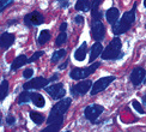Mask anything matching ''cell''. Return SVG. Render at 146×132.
Wrapping results in <instances>:
<instances>
[{
  "label": "cell",
  "mask_w": 146,
  "mask_h": 132,
  "mask_svg": "<svg viewBox=\"0 0 146 132\" xmlns=\"http://www.w3.org/2000/svg\"><path fill=\"white\" fill-rule=\"evenodd\" d=\"M71 99L70 97H65V99H61L56 105H54L52 111H50V114L49 117L47 119V123L48 125L50 124H60L62 125L64 123V114L68 111V108L71 106Z\"/></svg>",
  "instance_id": "1"
},
{
  "label": "cell",
  "mask_w": 146,
  "mask_h": 132,
  "mask_svg": "<svg viewBox=\"0 0 146 132\" xmlns=\"http://www.w3.org/2000/svg\"><path fill=\"white\" fill-rule=\"evenodd\" d=\"M135 21V5L131 11L126 12V13L121 17V19L117 21L115 24H113V33L115 35H121L128 31L131 29L132 24Z\"/></svg>",
  "instance_id": "2"
},
{
  "label": "cell",
  "mask_w": 146,
  "mask_h": 132,
  "mask_svg": "<svg viewBox=\"0 0 146 132\" xmlns=\"http://www.w3.org/2000/svg\"><path fill=\"white\" fill-rule=\"evenodd\" d=\"M121 47H122V43H121V40L119 37H114L109 45L106 47V49H103L102 52V59L104 60H117L120 58L123 57V53L121 52Z\"/></svg>",
  "instance_id": "3"
},
{
  "label": "cell",
  "mask_w": 146,
  "mask_h": 132,
  "mask_svg": "<svg viewBox=\"0 0 146 132\" xmlns=\"http://www.w3.org/2000/svg\"><path fill=\"white\" fill-rule=\"evenodd\" d=\"M101 66L100 63H94L92 65L86 66V67H77V69H73L70 73V77L74 81H80L84 79V78H88L90 75H92L94 72L98 69Z\"/></svg>",
  "instance_id": "4"
},
{
  "label": "cell",
  "mask_w": 146,
  "mask_h": 132,
  "mask_svg": "<svg viewBox=\"0 0 146 132\" xmlns=\"http://www.w3.org/2000/svg\"><path fill=\"white\" fill-rule=\"evenodd\" d=\"M104 111V107L101 106V105H90L88 107H85L84 109V115L88 120H90L92 124H96L97 123V119L101 114Z\"/></svg>",
  "instance_id": "5"
},
{
  "label": "cell",
  "mask_w": 146,
  "mask_h": 132,
  "mask_svg": "<svg viewBox=\"0 0 146 132\" xmlns=\"http://www.w3.org/2000/svg\"><path fill=\"white\" fill-rule=\"evenodd\" d=\"M24 23H25V25L29 28L41 25V24L44 23V16L40 13L38 11H33L24 17Z\"/></svg>",
  "instance_id": "6"
},
{
  "label": "cell",
  "mask_w": 146,
  "mask_h": 132,
  "mask_svg": "<svg viewBox=\"0 0 146 132\" xmlns=\"http://www.w3.org/2000/svg\"><path fill=\"white\" fill-rule=\"evenodd\" d=\"M115 81V77L114 76H108V77H102L100 78L98 81H96L95 84L91 88V95H96L103 90H106V88L109 87V84L113 83Z\"/></svg>",
  "instance_id": "7"
},
{
  "label": "cell",
  "mask_w": 146,
  "mask_h": 132,
  "mask_svg": "<svg viewBox=\"0 0 146 132\" xmlns=\"http://www.w3.org/2000/svg\"><path fill=\"white\" fill-rule=\"evenodd\" d=\"M46 91L53 100H61L66 94V90L62 83H56L53 84V85H49L48 88H46Z\"/></svg>",
  "instance_id": "8"
},
{
  "label": "cell",
  "mask_w": 146,
  "mask_h": 132,
  "mask_svg": "<svg viewBox=\"0 0 146 132\" xmlns=\"http://www.w3.org/2000/svg\"><path fill=\"white\" fill-rule=\"evenodd\" d=\"M91 36L95 41H102L106 36V28L101 21H94L91 25Z\"/></svg>",
  "instance_id": "9"
},
{
  "label": "cell",
  "mask_w": 146,
  "mask_h": 132,
  "mask_svg": "<svg viewBox=\"0 0 146 132\" xmlns=\"http://www.w3.org/2000/svg\"><path fill=\"white\" fill-rule=\"evenodd\" d=\"M92 88V83H91L90 79L86 81H82L79 82L76 85H72L71 87V94L73 96H79V95H85L89 90H91Z\"/></svg>",
  "instance_id": "10"
},
{
  "label": "cell",
  "mask_w": 146,
  "mask_h": 132,
  "mask_svg": "<svg viewBox=\"0 0 146 132\" xmlns=\"http://www.w3.org/2000/svg\"><path fill=\"white\" fill-rule=\"evenodd\" d=\"M49 79H47L44 77H37V78H33L31 81L27 82L23 85L24 90H33V89H42L46 88L49 84Z\"/></svg>",
  "instance_id": "11"
},
{
  "label": "cell",
  "mask_w": 146,
  "mask_h": 132,
  "mask_svg": "<svg viewBox=\"0 0 146 132\" xmlns=\"http://www.w3.org/2000/svg\"><path fill=\"white\" fill-rule=\"evenodd\" d=\"M145 75H146L145 69H143V67H135V69H133V71L131 72V76H129L131 82H132L133 85L138 87L139 84H140L144 81Z\"/></svg>",
  "instance_id": "12"
},
{
  "label": "cell",
  "mask_w": 146,
  "mask_h": 132,
  "mask_svg": "<svg viewBox=\"0 0 146 132\" xmlns=\"http://www.w3.org/2000/svg\"><path fill=\"white\" fill-rule=\"evenodd\" d=\"M15 40H16L15 34L3 33L1 36H0V46H1V48H4V49H7V48H10L13 45Z\"/></svg>",
  "instance_id": "13"
},
{
  "label": "cell",
  "mask_w": 146,
  "mask_h": 132,
  "mask_svg": "<svg viewBox=\"0 0 146 132\" xmlns=\"http://www.w3.org/2000/svg\"><path fill=\"white\" fill-rule=\"evenodd\" d=\"M102 52H103V46L101 45V42L100 41L95 42L92 45V47H91V51H90V59H89L90 63H94L95 60L102 54Z\"/></svg>",
  "instance_id": "14"
},
{
  "label": "cell",
  "mask_w": 146,
  "mask_h": 132,
  "mask_svg": "<svg viewBox=\"0 0 146 132\" xmlns=\"http://www.w3.org/2000/svg\"><path fill=\"white\" fill-rule=\"evenodd\" d=\"M86 52H88V43L86 42H83V43L77 48V51L74 52V58L78 61H83L86 57Z\"/></svg>",
  "instance_id": "15"
},
{
  "label": "cell",
  "mask_w": 146,
  "mask_h": 132,
  "mask_svg": "<svg viewBox=\"0 0 146 132\" xmlns=\"http://www.w3.org/2000/svg\"><path fill=\"white\" fill-rule=\"evenodd\" d=\"M119 15H120V12L116 7H111V9H109L107 12H106V17H107V21L109 22L113 25V24H115L117 22V18H119Z\"/></svg>",
  "instance_id": "16"
},
{
  "label": "cell",
  "mask_w": 146,
  "mask_h": 132,
  "mask_svg": "<svg viewBox=\"0 0 146 132\" xmlns=\"http://www.w3.org/2000/svg\"><path fill=\"white\" fill-rule=\"evenodd\" d=\"M28 63H29V59L25 55H19V57H17L13 60V63H12V65H11V70L12 71H17L19 67H22L23 65H25Z\"/></svg>",
  "instance_id": "17"
},
{
  "label": "cell",
  "mask_w": 146,
  "mask_h": 132,
  "mask_svg": "<svg viewBox=\"0 0 146 132\" xmlns=\"http://www.w3.org/2000/svg\"><path fill=\"white\" fill-rule=\"evenodd\" d=\"M30 97H31V101L34 102V105L36 107H38V108H42V107H44L46 105V101H44V97L42 96L41 94L38 93H33L30 94Z\"/></svg>",
  "instance_id": "18"
},
{
  "label": "cell",
  "mask_w": 146,
  "mask_h": 132,
  "mask_svg": "<svg viewBox=\"0 0 146 132\" xmlns=\"http://www.w3.org/2000/svg\"><path fill=\"white\" fill-rule=\"evenodd\" d=\"M30 118H31V120H33V121H34L36 125L43 124L44 120H46L44 114L38 113V112H36V111H31V112H30Z\"/></svg>",
  "instance_id": "19"
},
{
  "label": "cell",
  "mask_w": 146,
  "mask_h": 132,
  "mask_svg": "<svg viewBox=\"0 0 146 132\" xmlns=\"http://www.w3.org/2000/svg\"><path fill=\"white\" fill-rule=\"evenodd\" d=\"M76 10L77 11H83V12L90 11L91 10V3L89 1V0H77Z\"/></svg>",
  "instance_id": "20"
},
{
  "label": "cell",
  "mask_w": 146,
  "mask_h": 132,
  "mask_svg": "<svg viewBox=\"0 0 146 132\" xmlns=\"http://www.w3.org/2000/svg\"><path fill=\"white\" fill-rule=\"evenodd\" d=\"M49 40H50L49 31H48V30H42V31L40 33V35H38V37H37V43H38V46H43Z\"/></svg>",
  "instance_id": "21"
},
{
  "label": "cell",
  "mask_w": 146,
  "mask_h": 132,
  "mask_svg": "<svg viewBox=\"0 0 146 132\" xmlns=\"http://www.w3.org/2000/svg\"><path fill=\"white\" fill-rule=\"evenodd\" d=\"M30 94H31V91L30 90H24L23 93L19 94V96H18L17 99V103L18 105H23V103H27V102L31 101V97H30Z\"/></svg>",
  "instance_id": "22"
},
{
  "label": "cell",
  "mask_w": 146,
  "mask_h": 132,
  "mask_svg": "<svg viewBox=\"0 0 146 132\" xmlns=\"http://www.w3.org/2000/svg\"><path fill=\"white\" fill-rule=\"evenodd\" d=\"M66 49H58L53 53V55H52V63L53 64H56L58 61H60V59H62L65 55H66Z\"/></svg>",
  "instance_id": "23"
},
{
  "label": "cell",
  "mask_w": 146,
  "mask_h": 132,
  "mask_svg": "<svg viewBox=\"0 0 146 132\" xmlns=\"http://www.w3.org/2000/svg\"><path fill=\"white\" fill-rule=\"evenodd\" d=\"M66 42H67V34H66L65 31H61V33H60V35L56 37V40H55V46L60 47V46L65 45Z\"/></svg>",
  "instance_id": "24"
},
{
  "label": "cell",
  "mask_w": 146,
  "mask_h": 132,
  "mask_svg": "<svg viewBox=\"0 0 146 132\" xmlns=\"http://www.w3.org/2000/svg\"><path fill=\"white\" fill-rule=\"evenodd\" d=\"M7 94H9V82L6 79H4L1 82V97H0L1 101L5 100V97L7 96Z\"/></svg>",
  "instance_id": "25"
},
{
  "label": "cell",
  "mask_w": 146,
  "mask_h": 132,
  "mask_svg": "<svg viewBox=\"0 0 146 132\" xmlns=\"http://www.w3.org/2000/svg\"><path fill=\"white\" fill-rule=\"evenodd\" d=\"M61 126L62 125H60V124H50L49 126H47L46 129L42 130V132H56L61 129Z\"/></svg>",
  "instance_id": "26"
},
{
  "label": "cell",
  "mask_w": 146,
  "mask_h": 132,
  "mask_svg": "<svg viewBox=\"0 0 146 132\" xmlns=\"http://www.w3.org/2000/svg\"><path fill=\"white\" fill-rule=\"evenodd\" d=\"M132 106L134 107V109H135L138 113H140V114H144V113H145V109L141 107V105L139 103L137 100H133V101H132Z\"/></svg>",
  "instance_id": "27"
},
{
  "label": "cell",
  "mask_w": 146,
  "mask_h": 132,
  "mask_svg": "<svg viewBox=\"0 0 146 132\" xmlns=\"http://www.w3.org/2000/svg\"><path fill=\"white\" fill-rule=\"evenodd\" d=\"M43 54H44V52H43V51H40V52H36V53H34L33 55L29 58V63H35L36 60H37L38 58H41L42 55H43Z\"/></svg>",
  "instance_id": "28"
},
{
  "label": "cell",
  "mask_w": 146,
  "mask_h": 132,
  "mask_svg": "<svg viewBox=\"0 0 146 132\" xmlns=\"http://www.w3.org/2000/svg\"><path fill=\"white\" fill-rule=\"evenodd\" d=\"M91 16H92L94 21H101V18L103 17V13L101 11H98V9L97 10H92L91 11Z\"/></svg>",
  "instance_id": "29"
},
{
  "label": "cell",
  "mask_w": 146,
  "mask_h": 132,
  "mask_svg": "<svg viewBox=\"0 0 146 132\" xmlns=\"http://www.w3.org/2000/svg\"><path fill=\"white\" fill-rule=\"evenodd\" d=\"M11 4H12V0H0V12H3Z\"/></svg>",
  "instance_id": "30"
},
{
  "label": "cell",
  "mask_w": 146,
  "mask_h": 132,
  "mask_svg": "<svg viewBox=\"0 0 146 132\" xmlns=\"http://www.w3.org/2000/svg\"><path fill=\"white\" fill-rule=\"evenodd\" d=\"M33 75H34V70L33 69H25V71L23 72V77L24 78H27V79H29V78H31L33 77Z\"/></svg>",
  "instance_id": "31"
},
{
  "label": "cell",
  "mask_w": 146,
  "mask_h": 132,
  "mask_svg": "<svg viewBox=\"0 0 146 132\" xmlns=\"http://www.w3.org/2000/svg\"><path fill=\"white\" fill-rule=\"evenodd\" d=\"M102 1H103V0H92V3H91V11L98 9L100 5L102 4Z\"/></svg>",
  "instance_id": "32"
},
{
  "label": "cell",
  "mask_w": 146,
  "mask_h": 132,
  "mask_svg": "<svg viewBox=\"0 0 146 132\" xmlns=\"http://www.w3.org/2000/svg\"><path fill=\"white\" fill-rule=\"evenodd\" d=\"M6 123H7L9 125H13V124L16 123L15 117H12V115H7V118H6Z\"/></svg>",
  "instance_id": "33"
},
{
  "label": "cell",
  "mask_w": 146,
  "mask_h": 132,
  "mask_svg": "<svg viewBox=\"0 0 146 132\" xmlns=\"http://www.w3.org/2000/svg\"><path fill=\"white\" fill-rule=\"evenodd\" d=\"M74 23L76 24H83L84 23V17L83 16H76L74 17Z\"/></svg>",
  "instance_id": "34"
},
{
  "label": "cell",
  "mask_w": 146,
  "mask_h": 132,
  "mask_svg": "<svg viewBox=\"0 0 146 132\" xmlns=\"http://www.w3.org/2000/svg\"><path fill=\"white\" fill-rule=\"evenodd\" d=\"M68 64H70V59L66 60V61H65L62 65H60V66H59V69H60V70H65V69L68 66Z\"/></svg>",
  "instance_id": "35"
},
{
  "label": "cell",
  "mask_w": 146,
  "mask_h": 132,
  "mask_svg": "<svg viewBox=\"0 0 146 132\" xmlns=\"http://www.w3.org/2000/svg\"><path fill=\"white\" fill-rule=\"evenodd\" d=\"M59 78V73H54L53 76H52V78H49V82H54V81H56Z\"/></svg>",
  "instance_id": "36"
},
{
  "label": "cell",
  "mask_w": 146,
  "mask_h": 132,
  "mask_svg": "<svg viewBox=\"0 0 146 132\" xmlns=\"http://www.w3.org/2000/svg\"><path fill=\"white\" fill-rule=\"evenodd\" d=\"M66 29H67V23H62L61 25H60V31H65Z\"/></svg>",
  "instance_id": "37"
},
{
  "label": "cell",
  "mask_w": 146,
  "mask_h": 132,
  "mask_svg": "<svg viewBox=\"0 0 146 132\" xmlns=\"http://www.w3.org/2000/svg\"><path fill=\"white\" fill-rule=\"evenodd\" d=\"M60 6H61V7H68V6H70V3H68V1H64V3L60 4Z\"/></svg>",
  "instance_id": "38"
},
{
  "label": "cell",
  "mask_w": 146,
  "mask_h": 132,
  "mask_svg": "<svg viewBox=\"0 0 146 132\" xmlns=\"http://www.w3.org/2000/svg\"><path fill=\"white\" fill-rule=\"evenodd\" d=\"M143 103H144V106L146 107V94L143 96Z\"/></svg>",
  "instance_id": "39"
},
{
  "label": "cell",
  "mask_w": 146,
  "mask_h": 132,
  "mask_svg": "<svg viewBox=\"0 0 146 132\" xmlns=\"http://www.w3.org/2000/svg\"><path fill=\"white\" fill-rule=\"evenodd\" d=\"M144 6H145V7H146V0H144Z\"/></svg>",
  "instance_id": "40"
},
{
  "label": "cell",
  "mask_w": 146,
  "mask_h": 132,
  "mask_svg": "<svg viewBox=\"0 0 146 132\" xmlns=\"http://www.w3.org/2000/svg\"><path fill=\"white\" fill-rule=\"evenodd\" d=\"M59 1H60V0H59Z\"/></svg>",
  "instance_id": "41"
}]
</instances>
